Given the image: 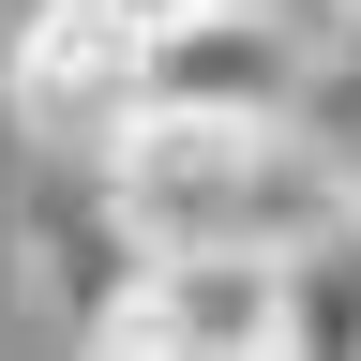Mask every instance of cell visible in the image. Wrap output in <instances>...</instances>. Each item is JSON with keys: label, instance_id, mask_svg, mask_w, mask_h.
Wrapping results in <instances>:
<instances>
[{"label": "cell", "instance_id": "obj_1", "mask_svg": "<svg viewBox=\"0 0 361 361\" xmlns=\"http://www.w3.org/2000/svg\"><path fill=\"white\" fill-rule=\"evenodd\" d=\"M106 211H121V241H256V256H301L316 226L361 211V180L316 151L286 106H271V121L135 106L121 151H106Z\"/></svg>", "mask_w": 361, "mask_h": 361}, {"label": "cell", "instance_id": "obj_2", "mask_svg": "<svg viewBox=\"0 0 361 361\" xmlns=\"http://www.w3.org/2000/svg\"><path fill=\"white\" fill-rule=\"evenodd\" d=\"M16 121L45 135V151H75V166H106L121 151V121L151 106V16H121V0H45V16L16 30Z\"/></svg>", "mask_w": 361, "mask_h": 361}, {"label": "cell", "instance_id": "obj_3", "mask_svg": "<svg viewBox=\"0 0 361 361\" xmlns=\"http://www.w3.org/2000/svg\"><path fill=\"white\" fill-rule=\"evenodd\" d=\"M301 90H316V16H271V0H180V16H151V106L271 121Z\"/></svg>", "mask_w": 361, "mask_h": 361}, {"label": "cell", "instance_id": "obj_4", "mask_svg": "<svg viewBox=\"0 0 361 361\" xmlns=\"http://www.w3.org/2000/svg\"><path fill=\"white\" fill-rule=\"evenodd\" d=\"M286 346H361V211L286 256Z\"/></svg>", "mask_w": 361, "mask_h": 361}, {"label": "cell", "instance_id": "obj_5", "mask_svg": "<svg viewBox=\"0 0 361 361\" xmlns=\"http://www.w3.org/2000/svg\"><path fill=\"white\" fill-rule=\"evenodd\" d=\"M271 16H331V0H271Z\"/></svg>", "mask_w": 361, "mask_h": 361}, {"label": "cell", "instance_id": "obj_6", "mask_svg": "<svg viewBox=\"0 0 361 361\" xmlns=\"http://www.w3.org/2000/svg\"><path fill=\"white\" fill-rule=\"evenodd\" d=\"M121 16H180V0H121Z\"/></svg>", "mask_w": 361, "mask_h": 361}, {"label": "cell", "instance_id": "obj_7", "mask_svg": "<svg viewBox=\"0 0 361 361\" xmlns=\"http://www.w3.org/2000/svg\"><path fill=\"white\" fill-rule=\"evenodd\" d=\"M331 16H361V0H331Z\"/></svg>", "mask_w": 361, "mask_h": 361}]
</instances>
